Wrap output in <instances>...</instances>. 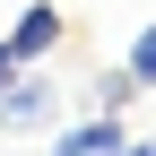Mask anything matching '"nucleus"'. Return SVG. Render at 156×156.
<instances>
[{"instance_id": "obj_1", "label": "nucleus", "mask_w": 156, "mask_h": 156, "mask_svg": "<svg viewBox=\"0 0 156 156\" xmlns=\"http://www.w3.org/2000/svg\"><path fill=\"white\" fill-rule=\"evenodd\" d=\"M61 122V87H52V69H17L9 87H0V130H52Z\"/></svg>"}, {"instance_id": "obj_2", "label": "nucleus", "mask_w": 156, "mask_h": 156, "mask_svg": "<svg viewBox=\"0 0 156 156\" xmlns=\"http://www.w3.org/2000/svg\"><path fill=\"white\" fill-rule=\"evenodd\" d=\"M61 35H69V17L52 9V0H26V9H17V26L0 35V44H9L17 61H52V52H61Z\"/></svg>"}, {"instance_id": "obj_3", "label": "nucleus", "mask_w": 156, "mask_h": 156, "mask_svg": "<svg viewBox=\"0 0 156 156\" xmlns=\"http://www.w3.org/2000/svg\"><path fill=\"white\" fill-rule=\"evenodd\" d=\"M122 147H130L122 113H87L78 130H61V139H52V156H122Z\"/></svg>"}, {"instance_id": "obj_4", "label": "nucleus", "mask_w": 156, "mask_h": 156, "mask_svg": "<svg viewBox=\"0 0 156 156\" xmlns=\"http://www.w3.org/2000/svg\"><path fill=\"white\" fill-rule=\"evenodd\" d=\"M130 95H139V78H130V69H104V78L87 87V104H95V113H122Z\"/></svg>"}, {"instance_id": "obj_5", "label": "nucleus", "mask_w": 156, "mask_h": 156, "mask_svg": "<svg viewBox=\"0 0 156 156\" xmlns=\"http://www.w3.org/2000/svg\"><path fill=\"white\" fill-rule=\"evenodd\" d=\"M122 69L139 78V87H156V17H147L139 35H130V61H122Z\"/></svg>"}, {"instance_id": "obj_6", "label": "nucleus", "mask_w": 156, "mask_h": 156, "mask_svg": "<svg viewBox=\"0 0 156 156\" xmlns=\"http://www.w3.org/2000/svg\"><path fill=\"white\" fill-rule=\"evenodd\" d=\"M17 69H26V61H17V52H9V44H0V87H9V78H17Z\"/></svg>"}, {"instance_id": "obj_7", "label": "nucleus", "mask_w": 156, "mask_h": 156, "mask_svg": "<svg viewBox=\"0 0 156 156\" xmlns=\"http://www.w3.org/2000/svg\"><path fill=\"white\" fill-rule=\"evenodd\" d=\"M122 156H156V139H130V147H122Z\"/></svg>"}]
</instances>
